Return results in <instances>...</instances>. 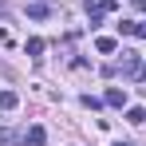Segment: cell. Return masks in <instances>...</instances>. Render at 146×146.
I'll return each mask as SVG.
<instances>
[{
	"label": "cell",
	"instance_id": "1",
	"mask_svg": "<svg viewBox=\"0 0 146 146\" xmlns=\"http://www.w3.org/2000/svg\"><path fill=\"white\" fill-rule=\"evenodd\" d=\"M119 71L126 75V79H142V63H138V59H134V55H126V51H122V63H119Z\"/></svg>",
	"mask_w": 146,
	"mask_h": 146
},
{
	"label": "cell",
	"instance_id": "2",
	"mask_svg": "<svg viewBox=\"0 0 146 146\" xmlns=\"http://www.w3.org/2000/svg\"><path fill=\"white\" fill-rule=\"evenodd\" d=\"M122 36H138V40H146V20H126V24H119Z\"/></svg>",
	"mask_w": 146,
	"mask_h": 146
},
{
	"label": "cell",
	"instance_id": "3",
	"mask_svg": "<svg viewBox=\"0 0 146 146\" xmlns=\"http://www.w3.org/2000/svg\"><path fill=\"white\" fill-rule=\"evenodd\" d=\"M103 103H107V107H126V91H119V87H111V91L103 95Z\"/></svg>",
	"mask_w": 146,
	"mask_h": 146
},
{
	"label": "cell",
	"instance_id": "4",
	"mask_svg": "<svg viewBox=\"0 0 146 146\" xmlns=\"http://www.w3.org/2000/svg\"><path fill=\"white\" fill-rule=\"evenodd\" d=\"M20 107V95L16 91H0V111H16Z\"/></svg>",
	"mask_w": 146,
	"mask_h": 146
},
{
	"label": "cell",
	"instance_id": "5",
	"mask_svg": "<svg viewBox=\"0 0 146 146\" xmlns=\"http://www.w3.org/2000/svg\"><path fill=\"white\" fill-rule=\"evenodd\" d=\"M44 126H28V134H24V142H32V146H44Z\"/></svg>",
	"mask_w": 146,
	"mask_h": 146
},
{
	"label": "cell",
	"instance_id": "6",
	"mask_svg": "<svg viewBox=\"0 0 146 146\" xmlns=\"http://www.w3.org/2000/svg\"><path fill=\"white\" fill-rule=\"evenodd\" d=\"M95 48L103 51V55H115V51H119V44H115L111 36H99V40H95Z\"/></svg>",
	"mask_w": 146,
	"mask_h": 146
},
{
	"label": "cell",
	"instance_id": "7",
	"mask_svg": "<svg viewBox=\"0 0 146 146\" xmlns=\"http://www.w3.org/2000/svg\"><path fill=\"white\" fill-rule=\"evenodd\" d=\"M28 16H32V20H48V4L32 0V4H28Z\"/></svg>",
	"mask_w": 146,
	"mask_h": 146
},
{
	"label": "cell",
	"instance_id": "8",
	"mask_svg": "<svg viewBox=\"0 0 146 146\" xmlns=\"http://www.w3.org/2000/svg\"><path fill=\"white\" fill-rule=\"evenodd\" d=\"M126 122H134V126H142V122H146V111H142V107H130V111H126Z\"/></svg>",
	"mask_w": 146,
	"mask_h": 146
},
{
	"label": "cell",
	"instance_id": "9",
	"mask_svg": "<svg viewBox=\"0 0 146 146\" xmlns=\"http://www.w3.org/2000/svg\"><path fill=\"white\" fill-rule=\"evenodd\" d=\"M28 55L40 59V55H44V40H28Z\"/></svg>",
	"mask_w": 146,
	"mask_h": 146
},
{
	"label": "cell",
	"instance_id": "10",
	"mask_svg": "<svg viewBox=\"0 0 146 146\" xmlns=\"http://www.w3.org/2000/svg\"><path fill=\"white\" fill-rule=\"evenodd\" d=\"M83 107H87V111H99V107H103V99H95V95H83Z\"/></svg>",
	"mask_w": 146,
	"mask_h": 146
},
{
	"label": "cell",
	"instance_id": "11",
	"mask_svg": "<svg viewBox=\"0 0 146 146\" xmlns=\"http://www.w3.org/2000/svg\"><path fill=\"white\" fill-rule=\"evenodd\" d=\"M99 8H103V12H115V8H119V0H99Z\"/></svg>",
	"mask_w": 146,
	"mask_h": 146
},
{
	"label": "cell",
	"instance_id": "12",
	"mask_svg": "<svg viewBox=\"0 0 146 146\" xmlns=\"http://www.w3.org/2000/svg\"><path fill=\"white\" fill-rule=\"evenodd\" d=\"M8 142H16V138H12V130H0V146H8Z\"/></svg>",
	"mask_w": 146,
	"mask_h": 146
},
{
	"label": "cell",
	"instance_id": "13",
	"mask_svg": "<svg viewBox=\"0 0 146 146\" xmlns=\"http://www.w3.org/2000/svg\"><path fill=\"white\" fill-rule=\"evenodd\" d=\"M134 8H138V12H146V0H134Z\"/></svg>",
	"mask_w": 146,
	"mask_h": 146
},
{
	"label": "cell",
	"instance_id": "14",
	"mask_svg": "<svg viewBox=\"0 0 146 146\" xmlns=\"http://www.w3.org/2000/svg\"><path fill=\"white\" fill-rule=\"evenodd\" d=\"M115 146H130V142H115Z\"/></svg>",
	"mask_w": 146,
	"mask_h": 146
}]
</instances>
